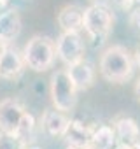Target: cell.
<instances>
[{
    "mask_svg": "<svg viewBox=\"0 0 140 149\" xmlns=\"http://www.w3.org/2000/svg\"><path fill=\"white\" fill-rule=\"evenodd\" d=\"M25 149H40V147H35V146H32V147H28V146H26Z\"/></svg>",
    "mask_w": 140,
    "mask_h": 149,
    "instance_id": "603a6c76",
    "label": "cell"
},
{
    "mask_svg": "<svg viewBox=\"0 0 140 149\" xmlns=\"http://www.w3.org/2000/svg\"><path fill=\"white\" fill-rule=\"evenodd\" d=\"M91 144L95 149H117V137L114 132V126H98L91 133Z\"/></svg>",
    "mask_w": 140,
    "mask_h": 149,
    "instance_id": "5bb4252c",
    "label": "cell"
},
{
    "mask_svg": "<svg viewBox=\"0 0 140 149\" xmlns=\"http://www.w3.org/2000/svg\"><path fill=\"white\" fill-rule=\"evenodd\" d=\"M84 21V11L77 6H65L58 13V25L63 32H81Z\"/></svg>",
    "mask_w": 140,
    "mask_h": 149,
    "instance_id": "9c48e42d",
    "label": "cell"
},
{
    "mask_svg": "<svg viewBox=\"0 0 140 149\" xmlns=\"http://www.w3.org/2000/svg\"><path fill=\"white\" fill-rule=\"evenodd\" d=\"M130 23L140 32V9H137V11L131 13V16H130Z\"/></svg>",
    "mask_w": 140,
    "mask_h": 149,
    "instance_id": "2e32d148",
    "label": "cell"
},
{
    "mask_svg": "<svg viewBox=\"0 0 140 149\" xmlns=\"http://www.w3.org/2000/svg\"><path fill=\"white\" fill-rule=\"evenodd\" d=\"M135 149H140V140H137V142H135Z\"/></svg>",
    "mask_w": 140,
    "mask_h": 149,
    "instance_id": "7402d4cb",
    "label": "cell"
},
{
    "mask_svg": "<svg viewBox=\"0 0 140 149\" xmlns=\"http://www.w3.org/2000/svg\"><path fill=\"white\" fill-rule=\"evenodd\" d=\"M133 60L128 49L123 46H112L105 49L100 58V74L109 83H124L131 77Z\"/></svg>",
    "mask_w": 140,
    "mask_h": 149,
    "instance_id": "6da1fadb",
    "label": "cell"
},
{
    "mask_svg": "<svg viewBox=\"0 0 140 149\" xmlns=\"http://www.w3.org/2000/svg\"><path fill=\"white\" fill-rule=\"evenodd\" d=\"M68 74L72 77L74 84L77 86V90H88L95 83V70L84 60H81L74 65H68Z\"/></svg>",
    "mask_w": 140,
    "mask_h": 149,
    "instance_id": "30bf717a",
    "label": "cell"
},
{
    "mask_svg": "<svg viewBox=\"0 0 140 149\" xmlns=\"http://www.w3.org/2000/svg\"><path fill=\"white\" fill-rule=\"evenodd\" d=\"M51 100L54 109L68 112L77 102V86L74 84L68 70H56L51 77Z\"/></svg>",
    "mask_w": 140,
    "mask_h": 149,
    "instance_id": "5b68a950",
    "label": "cell"
},
{
    "mask_svg": "<svg viewBox=\"0 0 140 149\" xmlns=\"http://www.w3.org/2000/svg\"><path fill=\"white\" fill-rule=\"evenodd\" d=\"M56 54L68 67L84 58V44L79 32H63L56 40Z\"/></svg>",
    "mask_w": 140,
    "mask_h": 149,
    "instance_id": "8992f818",
    "label": "cell"
},
{
    "mask_svg": "<svg viewBox=\"0 0 140 149\" xmlns=\"http://www.w3.org/2000/svg\"><path fill=\"white\" fill-rule=\"evenodd\" d=\"M68 118L65 116L63 111H46L44 116H42V125H44V130L51 135V137H63L67 126H68Z\"/></svg>",
    "mask_w": 140,
    "mask_h": 149,
    "instance_id": "7c38bea8",
    "label": "cell"
},
{
    "mask_svg": "<svg viewBox=\"0 0 140 149\" xmlns=\"http://www.w3.org/2000/svg\"><path fill=\"white\" fill-rule=\"evenodd\" d=\"M135 58H137V63H138V67H140V46H138V49H137V54H135Z\"/></svg>",
    "mask_w": 140,
    "mask_h": 149,
    "instance_id": "ffe728a7",
    "label": "cell"
},
{
    "mask_svg": "<svg viewBox=\"0 0 140 149\" xmlns=\"http://www.w3.org/2000/svg\"><path fill=\"white\" fill-rule=\"evenodd\" d=\"M54 58H56V46L53 44V40L42 35L32 37L23 49L25 65L35 72H44L51 68L54 63Z\"/></svg>",
    "mask_w": 140,
    "mask_h": 149,
    "instance_id": "3957f363",
    "label": "cell"
},
{
    "mask_svg": "<svg viewBox=\"0 0 140 149\" xmlns=\"http://www.w3.org/2000/svg\"><path fill=\"white\" fill-rule=\"evenodd\" d=\"M33 128V118L25 111V107L14 100L6 98L0 102V132L26 135Z\"/></svg>",
    "mask_w": 140,
    "mask_h": 149,
    "instance_id": "7a4b0ae2",
    "label": "cell"
},
{
    "mask_svg": "<svg viewBox=\"0 0 140 149\" xmlns=\"http://www.w3.org/2000/svg\"><path fill=\"white\" fill-rule=\"evenodd\" d=\"M112 23H114L112 13L102 4H93L84 11L82 28L95 44H102L109 37L112 30Z\"/></svg>",
    "mask_w": 140,
    "mask_h": 149,
    "instance_id": "277c9868",
    "label": "cell"
},
{
    "mask_svg": "<svg viewBox=\"0 0 140 149\" xmlns=\"http://www.w3.org/2000/svg\"><path fill=\"white\" fill-rule=\"evenodd\" d=\"M133 4H140V0H123V7H126V9H130Z\"/></svg>",
    "mask_w": 140,
    "mask_h": 149,
    "instance_id": "e0dca14e",
    "label": "cell"
},
{
    "mask_svg": "<svg viewBox=\"0 0 140 149\" xmlns=\"http://www.w3.org/2000/svg\"><path fill=\"white\" fill-rule=\"evenodd\" d=\"M21 32V18L18 9H7L0 14V40L11 44Z\"/></svg>",
    "mask_w": 140,
    "mask_h": 149,
    "instance_id": "ba28073f",
    "label": "cell"
},
{
    "mask_svg": "<svg viewBox=\"0 0 140 149\" xmlns=\"http://www.w3.org/2000/svg\"><path fill=\"white\" fill-rule=\"evenodd\" d=\"M91 133L93 130L89 126H84V123L77 119H70L61 139H65L68 146H86L91 142Z\"/></svg>",
    "mask_w": 140,
    "mask_h": 149,
    "instance_id": "8fae6325",
    "label": "cell"
},
{
    "mask_svg": "<svg viewBox=\"0 0 140 149\" xmlns=\"http://www.w3.org/2000/svg\"><path fill=\"white\" fill-rule=\"evenodd\" d=\"M26 140L23 135L0 132V149H25Z\"/></svg>",
    "mask_w": 140,
    "mask_h": 149,
    "instance_id": "9a60e30c",
    "label": "cell"
},
{
    "mask_svg": "<svg viewBox=\"0 0 140 149\" xmlns=\"http://www.w3.org/2000/svg\"><path fill=\"white\" fill-rule=\"evenodd\" d=\"M135 95H137V98H138V102H140V79H138L137 84H135Z\"/></svg>",
    "mask_w": 140,
    "mask_h": 149,
    "instance_id": "ac0fdd59",
    "label": "cell"
},
{
    "mask_svg": "<svg viewBox=\"0 0 140 149\" xmlns=\"http://www.w3.org/2000/svg\"><path fill=\"white\" fill-rule=\"evenodd\" d=\"M114 132L121 144H135L140 140V128L131 118H119L114 123Z\"/></svg>",
    "mask_w": 140,
    "mask_h": 149,
    "instance_id": "4fadbf2b",
    "label": "cell"
},
{
    "mask_svg": "<svg viewBox=\"0 0 140 149\" xmlns=\"http://www.w3.org/2000/svg\"><path fill=\"white\" fill-rule=\"evenodd\" d=\"M7 46H9V44H6L4 40H0V56H2V53L6 51V47H7Z\"/></svg>",
    "mask_w": 140,
    "mask_h": 149,
    "instance_id": "d6986e66",
    "label": "cell"
},
{
    "mask_svg": "<svg viewBox=\"0 0 140 149\" xmlns=\"http://www.w3.org/2000/svg\"><path fill=\"white\" fill-rule=\"evenodd\" d=\"M25 67L26 65H25L23 54H19L16 49L7 46L6 51L2 53V56H0V77L14 81L23 74Z\"/></svg>",
    "mask_w": 140,
    "mask_h": 149,
    "instance_id": "52a82bcc",
    "label": "cell"
},
{
    "mask_svg": "<svg viewBox=\"0 0 140 149\" xmlns=\"http://www.w3.org/2000/svg\"><path fill=\"white\" fill-rule=\"evenodd\" d=\"M9 4V0H0V7H6Z\"/></svg>",
    "mask_w": 140,
    "mask_h": 149,
    "instance_id": "44dd1931",
    "label": "cell"
}]
</instances>
